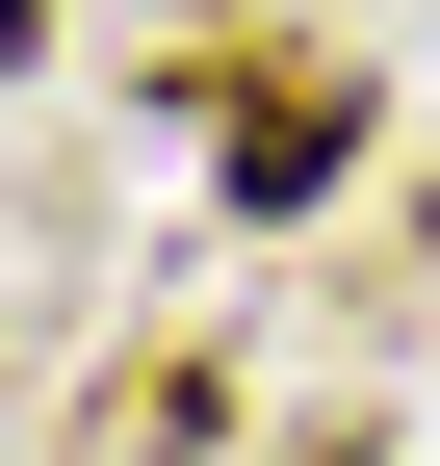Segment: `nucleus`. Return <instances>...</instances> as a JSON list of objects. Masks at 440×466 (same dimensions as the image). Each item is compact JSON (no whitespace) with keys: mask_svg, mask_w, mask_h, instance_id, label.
I'll return each mask as SVG.
<instances>
[{"mask_svg":"<svg viewBox=\"0 0 440 466\" xmlns=\"http://www.w3.org/2000/svg\"><path fill=\"white\" fill-rule=\"evenodd\" d=\"M337 182V104H234V208H311Z\"/></svg>","mask_w":440,"mask_h":466,"instance_id":"1","label":"nucleus"},{"mask_svg":"<svg viewBox=\"0 0 440 466\" xmlns=\"http://www.w3.org/2000/svg\"><path fill=\"white\" fill-rule=\"evenodd\" d=\"M26 26H52V0H0V52H26Z\"/></svg>","mask_w":440,"mask_h":466,"instance_id":"2","label":"nucleus"}]
</instances>
